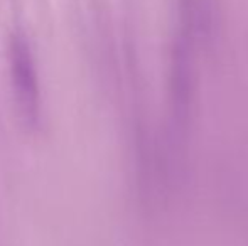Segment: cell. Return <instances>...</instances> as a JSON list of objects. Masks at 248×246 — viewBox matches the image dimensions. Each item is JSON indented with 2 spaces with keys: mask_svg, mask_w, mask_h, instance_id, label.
<instances>
[{
  "mask_svg": "<svg viewBox=\"0 0 248 246\" xmlns=\"http://www.w3.org/2000/svg\"><path fill=\"white\" fill-rule=\"evenodd\" d=\"M9 71L17 113L24 123L32 127L41 116V85L32 49L20 34L10 39Z\"/></svg>",
  "mask_w": 248,
  "mask_h": 246,
  "instance_id": "1",
  "label": "cell"
}]
</instances>
